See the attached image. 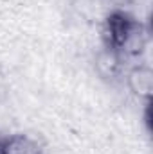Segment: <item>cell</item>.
I'll list each match as a JSON object with an SVG mask.
<instances>
[{"label": "cell", "mask_w": 153, "mask_h": 154, "mask_svg": "<svg viewBox=\"0 0 153 154\" xmlns=\"http://www.w3.org/2000/svg\"><path fill=\"white\" fill-rule=\"evenodd\" d=\"M0 154H43V151L34 138L18 133L0 140Z\"/></svg>", "instance_id": "2"}, {"label": "cell", "mask_w": 153, "mask_h": 154, "mask_svg": "<svg viewBox=\"0 0 153 154\" xmlns=\"http://www.w3.org/2000/svg\"><path fill=\"white\" fill-rule=\"evenodd\" d=\"M128 84L139 97L150 99L153 91V72L148 66H137L128 74Z\"/></svg>", "instance_id": "3"}, {"label": "cell", "mask_w": 153, "mask_h": 154, "mask_svg": "<svg viewBox=\"0 0 153 154\" xmlns=\"http://www.w3.org/2000/svg\"><path fill=\"white\" fill-rule=\"evenodd\" d=\"M97 68L99 74L103 77H117L121 72V56L114 50H105L99 57H97Z\"/></svg>", "instance_id": "4"}, {"label": "cell", "mask_w": 153, "mask_h": 154, "mask_svg": "<svg viewBox=\"0 0 153 154\" xmlns=\"http://www.w3.org/2000/svg\"><path fill=\"white\" fill-rule=\"evenodd\" d=\"M135 18H132L130 14L122 13V11H115L112 13L103 27V39H105V47L108 50L114 52H121L124 41L128 38V34L132 32L133 25H135Z\"/></svg>", "instance_id": "1"}, {"label": "cell", "mask_w": 153, "mask_h": 154, "mask_svg": "<svg viewBox=\"0 0 153 154\" xmlns=\"http://www.w3.org/2000/svg\"><path fill=\"white\" fill-rule=\"evenodd\" d=\"M0 86H2V72H0Z\"/></svg>", "instance_id": "5"}]
</instances>
